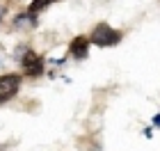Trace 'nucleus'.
Instances as JSON below:
<instances>
[{"label":"nucleus","mask_w":160,"mask_h":151,"mask_svg":"<svg viewBox=\"0 0 160 151\" xmlns=\"http://www.w3.org/2000/svg\"><path fill=\"white\" fill-rule=\"evenodd\" d=\"M21 89V76L18 73H5L0 76V103L9 101L18 94Z\"/></svg>","instance_id":"2"},{"label":"nucleus","mask_w":160,"mask_h":151,"mask_svg":"<svg viewBox=\"0 0 160 151\" xmlns=\"http://www.w3.org/2000/svg\"><path fill=\"white\" fill-rule=\"evenodd\" d=\"M121 41V32L110 28L108 23H98L96 28L92 30L89 34V44H96L101 48H108V46H117Z\"/></svg>","instance_id":"1"},{"label":"nucleus","mask_w":160,"mask_h":151,"mask_svg":"<svg viewBox=\"0 0 160 151\" xmlns=\"http://www.w3.org/2000/svg\"><path fill=\"white\" fill-rule=\"evenodd\" d=\"M2 14H5V7H0V21H2Z\"/></svg>","instance_id":"7"},{"label":"nucleus","mask_w":160,"mask_h":151,"mask_svg":"<svg viewBox=\"0 0 160 151\" xmlns=\"http://www.w3.org/2000/svg\"><path fill=\"white\" fill-rule=\"evenodd\" d=\"M87 53H89V37H85V34H78V37L69 44V55L76 57V60H85Z\"/></svg>","instance_id":"4"},{"label":"nucleus","mask_w":160,"mask_h":151,"mask_svg":"<svg viewBox=\"0 0 160 151\" xmlns=\"http://www.w3.org/2000/svg\"><path fill=\"white\" fill-rule=\"evenodd\" d=\"M153 124H156V126L160 128V112H158V114H156V117H153Z\"/></svg>","instance_id":"6"},{"label":"nucleus","mask_w":160,"mask_h":151,"mask_svg":"<svg viewBox=\"0 0 160 151\" xmlns=\"http://www.w3.org/2000/svg\"><path fill=\"white\" fill-rule=\"evenodd\" d=\"M21 64H23L25 76L37 78V76H41V73H43V60H41V55L34 53V50H28V53L21 57Z\"/></svg>","instance_id":"3"},{"label":"nucleus","mask_w":160,"mask_h":151,"mask_svg":"<svg viewBox=\"0 0 160 151\" xmlns=\"http://www.w3.org/2000/svg\"><path fill=\"white\" fill-rule=\"evenodd\" d=\"M53 3H55V0H32V3H30V9H28V14L37 16L41 9H46V7H48V5H53Z\"/></svg>","instance_id":"5"}]
</instances>
